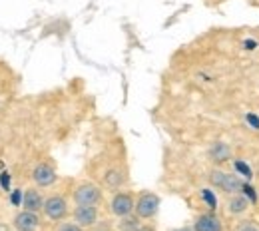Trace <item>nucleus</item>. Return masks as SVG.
<instances>
[{"label": "nucleus", "instance_id": "nucleus-1", "mask_svg": "<svg viewBox=\"0 0 259 231\" xmlns=\"http://www.w3.org/2000/svg\"><path fill=\"white\" fill-rule=\"evenodd\" d=\"M209 181H211V186L220 188L226 194H237V192L243 190V181L239 179V175L226 173V171H220V169H213L209 173Z\"/></svg>", "mask_w": 259, "mask_h": 231}, {"label": "nucleus", "instance_id": "nucleus-2", "mask_svg": "<svg viewBox=\"0 0 259 231\" xmlns=\"http://www.w3.org/2000/svg\"><path fill=\"white\" fill-rule=\"evenodd\" d=\"M158 209H160V198L156 194H142L138 203H136V213L142 219L154 217L158 213Z\"/></svg>", "mask_w": 259, "mask_h": 231}, {"label": "nucleus", "instance_id": "nucleus-3", "mask_svg": "<svg viewBox=\"0 0 259 231\" xmlns=\"http://www.w3.org/2000/svg\"><path fill=\"white\" fill-rule=\"evenodd\" d=\"M74 199H76L78 205H96L98 201L102 199V192L94 183H82V186L76 188Z\"/></svg>", "mask_w": 259, "mask_h": 231}, {"label": "nucleus", "instance_id": "nucleus-4", "mask_svg": "<svg viewBox=\"0 0 259 231\" xmlns=\"http://www.w3.org/2000/svg\"><path fill=\"white\" fill-rule=\"evenodd\" d=\"M44 213L50 217V219H54V221H60V219H64L66 213H68V205H66L64 198H60V196H52V198H48L44 201Z\"/></svg>", "mask_w": 259, "mask_h": 231}, {"label": "nucleus", "instance_id": "nucleus-5", "mask_svg": "<svg viewBox=\"0 0 259 231\" xmlns=\"http://www.w3.org/2000/svg\"><path fill=\"white\" fill-rule=\"evenodd\" d=\"M134 209H136V205H134V199H132L130 194H116L114 196V199H112V211H114V215L126 217Z\"/></svg>", "mask_w": 259, "mask_h": 231}, {"label": "nucleus", "instance_id": "nucleus-6", "mask_svg": "<svg viewBox=\"0 0 259 231\" xmlns=\"http://www.w3.org/2000/svg\"><path fill=\"white\" fill-rule=\"evenodd\" d=\"M32 177L40 188H48V186H52V183L56 181V171H54V167H52V165L38 164L36 167H34Z\"/></svg>", "mask_w": 259, "mask_h": 231}, {"label": "nucleus", "instance_id": "nucleus-7", "mask_svg": "<svg viewBox=\"0 0 259 231\" xmlns=\"http://www.w3.org/2000/svg\"><path fill=\"white\" fill-rule=\"evenodd\" d=\"M74 217L80 225H94L98 219V209L94 205H78L74 211Z\"/></svg>", "mask_w": 259, "mask_h": 231}, {"label": "nucleus", "instance_id": "nucleus-8", "mask_svg": "<svg viewBox=\"0 0 259 231\" xmlns=\"http://www.w3.org/2000/svg\"><path fill=\"white\" fill-rule=\"evenodd\" d=\"M14 227L18 231H36L38 229V217L32 211H22L14 217Z\"/></svg>", "mask_w": 259, "mask_h": 231}, {"label": "nucleus", "instance_id": "nucleus-9", "mask_svg": "<svg viewBox=\"0 0 259 231\" xmlns=\"http://www.w3.org/2000/svg\"><path fill=\"white\" fill-rule=\"evenodd\" d=\"M194 231H222V221L213 213H203L197 217Z\"/></svg>", "mask_w": 259, "mask_h": 231}, {"label": "nucleus", "instance_id": "nucleus-10", "mask_svg": "<svg viewBox=\"0 0 259 231\" xmlns=\"http://www.w3.org/2000/svg\"><path fill=\"white\" fill-rule=\"evenodd\" d=\"M209 160L215 164H226L227 160H231V148L224 142H215L209 148Z\"/></svg>", "mask_w": 259, "mask_h": 231}, {"label": "nucleus", "instance_id": "nucleus-11", "mask_svg": "<svg viewBox=\"0 0 259 231\" xmlns=\"http://www.w3.org/2000/svg\"><path fill=\"white\" fill-rule=\"evenodd\" d=\"M22 205H24L26 211L36 213V211H40L44 207V199H42V196L36 190H26L24 192V198H22Z\"/></svg>", "mask_w": 259, "mask_h": 231}, {"label": "nucleus", "instance_id": "nucleus-12", "mask_svg": "<svg viewBox=\"0 0 259 231\" xmlns=\"http://www.w3.org/2000/svg\"><path fill=\"white\" fill-rule=\"evenodd\" d=\"M227 207H229V213H233V215H239V213H243V211L249 207V203H247V199L241 198V196H233V198L229 199Z\"/></svg>", "mask_w": 259, "mask_h": 231}, {"label": "nucleus", "instance_id": "nucleus-13", "mask_svg": "<svg viewBox=\"0 0 259 231\" xmlns=\"http://www.w3.org/2000/svg\"><path fill=\"white\" fill-rule=\"evenodd\" d=\"M104 179H106V183H108L110 188H118V186L124 181V175H122L118 169H110V171L106 173V177H104Z\"/></svg>", "mask_w": 259, "mask_h": 231}, {"label": "nucleus", "instance_id": "nucleus-14", "mask_svg": "<svg viewBox=\"0 0 259 231\" xmlns=\"http://www.w3.org/2000/svg\"><path fill=\"white\" fill-rule=\"evenodd\" d=\"M138 227H140L138 217H130V215H126V217H124V221L120 223V229L122 231H136Z\"/></svg>", "mask_w": 259, "mask_h": 231}, {"label": "nucleus", "instance_id": "nucleus-15", "mask_svg": "<svg viewBox=\"0 0 259 231\" xmlns=\"http://www.w3.org/2000/svg\"><path fill=\"white\" fill-rule=\"evenodd\" d=\"M235 167H237V171H241L245 177H251V169L243 164V162H235Z\"/></svg>", "mask_w": 259, "mask_h": 231}, {"label": "nucleus", "instance_id": "nucleus-16", "mask_svg": "<svg viewBox=\"0 0 259 231\" xmlns=\"http://www.w3.org/2000/svg\"><path fill=\"white\" fill-rule=\"evenodd\" d=\"M58 231H82V227L76 225V223H62V225L58 227Z\"/></svg>", "mask_w": 259, "mask_h": 231}, {"label": "nucleus", "instance_id": "nucleus-17", "mask_svg": "<svg viewBox=\"0 0 259 231\" xmlns=\"http://www.w3.org/2000/svg\"><path fill=\"white\" fill-rule=\"evenodd\" d=\"M243 192H245V196L251 199V201H257V196H255L253 188H249V186H245V183H243Z\"/></svg>", "mask_w": 259, "mask_h": 231}, {"label": "nucleus", "instance_id": "nucleus-18", "mask_svg": "<svg viewBox=\"0 0 259 231\" xmlns=\"http://www.w3.org/2000/svg\"><path fill=\"white\" fill-rule=\"evenodd\" d=\"M203 198H205V201H207L211 207H215V199H213V196H211L209 190H203Z\"/></svg>", "mask_w": 259, "mask_h": 231}, {"label": "nucleus", "instance_id": "nucleus-19", "mask_svg": "<svg viewBox=\"0 0 259 231\" xmlns=\"http://www.w3.org/2000/svg\"><path fill=\"white\" fill-rule=\"evenodd\" d=\"M237 231H259V229L255 227V225H253V223H243V225H241V227H239Z\"/></svg>", "mask_w": 259, "mask_h": 231}, {"label": "nucleus", "instance_id": "nucleus-20", "mask_svg": "<svg viewBox=\"0 0 259 231\" xmlns=\"http://www.w3.org/2000/svg\"><path fill=\"white\" fill-rule=\"evenodd\" d=\"M247 120H249V122H251V124H253V126L259 130V120L255 118V116H247Z\"/></svg>", "mask_w": 259, "mask_h": 231}, {"label": "nucleus", "instance_id": "nucleus-21", "mask_svg": "<svg viewBox=\"0 0 259 231\" xmlns=\"http://www.w3.org/2000/svg\"><path fill=\"white\" fill-rule=\"evenodd\" d=\"M136 231H156V229H154V227H150V225H140Z\"/></svg>", "mask_w": 259, "mask_h": 231}, {"label": "nucleus", "instance_id": "nucleus-22", "mask_svg": "<svg viewBox=\"0 0 259 231\" xmlns=\"http://www.w3.org/2000/svg\"><path fill=\"white\" fill-rule=\"evenodd\" d=\"M174 231H192L190 227H180V229H174Z\"/></svg>", "mask_w": 259, "mask_h": 231}]
</instances>
